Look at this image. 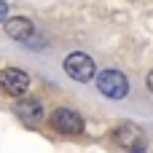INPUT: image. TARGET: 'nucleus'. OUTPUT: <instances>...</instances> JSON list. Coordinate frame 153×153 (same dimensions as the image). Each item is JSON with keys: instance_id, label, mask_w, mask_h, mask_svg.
I'll use <instances>...</instances> for the list:
<instances>
[{"instance_id": "obj_1", "label": "nucleus", "mask_w": 153, "mask_h": 153, "mask_svg": "<svg viewBox=\"0 0 153 153\" xmlns=\"http://www.w3.org/2000/svg\"><path fill=\"white\" fill-rule=\"evenodd\" d=\"M65 73H67L73 81H78V83H89V81L97 75V65H94V59H91L89 54L73 51V54L65 56Z\"/></svg>"}, {"instance_id": "obj_6", "label": "nucleus", "mask_w": 153, "mask_h": 153, "mask_svg": "<svg viewBox=\"0 0 153 153\" xmlns=\"http://www.w3.org/2000/svg\"><path fill=\"white\" fill-rule=\"evenodd\" d=\"M16 116L24 121V124H30V126H35V124H40V118H43V105L38 102V100H22V102H16Z\"/></svg>"}, {"instance_id": "obj_2", "label": "nucleus", "mask_w": 153, "mask_h": 153, "mask_svg": "<svg viewBox=\"0 0 153 153\" xmlns=\"http://www.w3.org/2000/svg\"><path fill=\"white\" fill-rule=\"evenodd\" d=\"M94 83H97V89H100L105 97H110V100H124L126 91H129V81H126V75H124L121 70H102Z\"/></svg>"}, {"instance_id": "obj_4", "label": "nucleus", "mask_w": 153, "mask_h": 153, "mask_svg": "<svg viewBox=\"0 0 153 153\" xmlns=\"http://www.w3.org/2000/svg\"><path fill=\"white\" fill-rule=\"evenodd\" d=\"M51 126H54L56 132H62V134H81L86 124H83V118H81L75 110L59 108V110L51 113Z\"/></svg>"}, {"instance_id": "obj_5", "label": "nucleus", "mask_w": 153, "mask_h": 153, "mask_svg": "<svg viewBox=\"0 0 153 153\" xmlns=\"http://www.w3.org/2000/svg\"><path fill=\"white\" fill-rule=\"evenodd\" d=\"M3 30L11 40H30L32 32H35V24L27 19V16H8L3 22Z\"/></svg>"}, {"instance_id": "obj_3", "label": "nucleus", "mask_w": 153, "mask_h": 153, "mask_svg": "<svg viewBox=\"0 0 153 153\" xmlns=\"http://www.w3.org/2000/svg\"><path fill=\"white\" fill-rule=\"evenodd\" d=\"M0 89L11 97H22L30 89V75L24 70H16V67H3L0 70Z\"/></svg>"}, {"instance_id": "obj_8", "label": "nucleus", "mask_w": 153, "mask_h": 153, "mask_svg": "<svg viewBox=\"0 0 153 153\" xmlns=\"http://www.w3.org/2000/svg\"><path fill=\"white\" fill-rule=\"evenodd\" d=\"M8 19V5H5V0H0V24Z\"/></svg>"}, {"instance_id": "obj_7", "label": "nucleus", "mask_w": 153, "mask_h": 153, "mask_svg": "<svg viewBox=\"0 0 153 153\" xmlns=\"http://www.w3.org/2000/svg\"><path fill=\"white\" fill-rule=\"evenodd\" d=\"M140 129L137 126H132V124H124V126H118L116 132H113V140L121 145V148H134L137 143H140Z\"/></svg>"}, {"instance_id": "obj_9", "label": "nucleus", "mask_w": 153, "mask_h": 153, "mask_svg": "<svg viewBox=\"0 0 153 153\" xmlns=\"http://www.w3.org/2000/svg\"><path fill=\"white\" fill-rule=\"evenodd\" d=\"M145 83H148V89H151V91H153V70H151V73H148V78H145Z\"/></svg>"}]
</instances>
